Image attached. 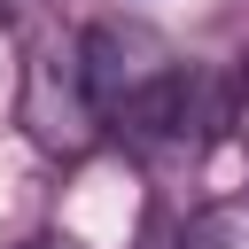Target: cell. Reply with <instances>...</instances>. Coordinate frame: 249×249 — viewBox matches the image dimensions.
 Masks as SVG:
<instances>
[{
	"label": "cell",
	"mask_w": 249,
	"mask_h": 249,
	"mask_svg": "<svg viewBox=\"0 0 249 249\" xmlns=\"http://www.w3.org/2000/svg\"><path fill=\"white\" fill-rule=\"evenodd\" d=\"M179 249H249V202H210L187 218Z\"/></svg>",
	"instance_id": "3957f363"
},
{
	"label": "cell",
	"mask_w": 249,
	"mask_h": 249,
	"mask_svg": "<svg viewBox=\"0 0 249 249\" xmlns=\"http://www.w3.org/2000/svg\"><path fill=\"white\" fill-rule=\"evenodd\" d=\"M39 0H0V23H16V16H31Z\"/></svg>",
	"instance_id": "277c9868"
},
{
	"label": "cell",
	"mask_w": 249,
	"mask_h": 249,
	"mask_svg": "<svg viewBox=\"0 0 249 249\" xmlns=\"http://www.w3.org/2000/svg\"><path fill=\"white\" fill-rule=\"evenodd\" d=\"M16 109L31 124V140L62 163L93 156L101 148V117L86 101V78H78V39H47L31 62H23V86H16Z\"/></svg>",
	"instance_id": "7a4b0ae2"
},
{
	"label": "cell",
	"mask_w": 249,
	"mask_h": 249,
	"mask_svg": "<svg viewBox=\"0 0 249 249\" xmlns=\"http://www.w3.org/2000/svg\"><path fill=\"white\" fill-rule=\"evenodd\" d=\"M0 93H8V23H0Z\"/></svg>",
	"instance_id": "5b68a950"
},
{
	"label": "cell",
	"mask_w": 249,
	"mask_h": 249,
	"mask_svg": "<svg viewBox=\"0 0 249 249\" xmlns=\"http://www.w3.org/2000/svg\"><path fill=\"white\" fill-rule=\"evenodd\" d=\"M78 78L101 117V132H124L140 148H187L202 124V78L179 62V47L148 23H86L78 31Z\"/></svg>",
	"instance_id": "6da1fadb"
}]
</instances>
